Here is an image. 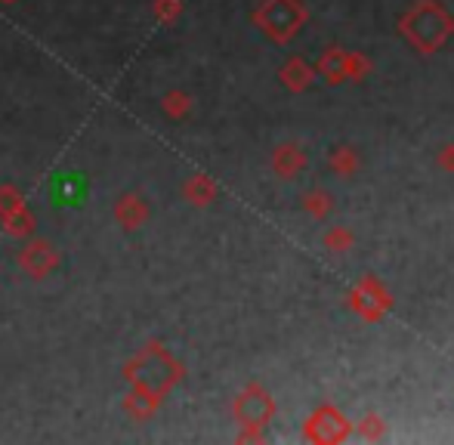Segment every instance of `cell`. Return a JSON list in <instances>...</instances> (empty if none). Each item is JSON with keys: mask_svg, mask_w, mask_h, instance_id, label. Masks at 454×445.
Masks as SVG:
<instances>
[{"mask_svg": "<svg viewBox=\"0 0 454 445\" xmlns=\"http://www.w3.org/2000/svg\"><path fill=\"white\" fill-rule=\"evenodd\" d=\"M50 192H53V198L59 204H81L87 196L84 180H81L78 173H62V177H56L53 186H50Z\"/></svg>", "mask_w": 454, "mask_h": 445, "instance_id": "obj_1", "label": "cell"}]
</instances>
